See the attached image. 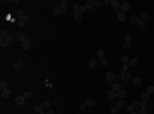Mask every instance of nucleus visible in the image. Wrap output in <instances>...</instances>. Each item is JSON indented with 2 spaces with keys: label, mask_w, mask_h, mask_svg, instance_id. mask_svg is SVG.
<instances>
[{
  "label": "nucleus",
  "mask_w": 154,
  "mask_h": 114,
  "mask_svg": "<svg viewBox=\"0 0 154 114\" xmlns=\"http://www.w3.org/2000/svg\"><path fill=\"white\" fill-rule=\"evenodd\" d=\"M7 97H10V89H3L2 90V99H7Z\"/></svg>",
  "instance_id": "nucleus-18"
},
{
  "label": "nucleus",
  "mask_w": 154,
  "mask_h": 114,
  "mask_svg": "<svg viewBox=\"0 0 154 114\" xmlns=\"http://www.w3.org/2000/svg\"><path fill=\"white\" fill-rule=\"evenodd\" d=\"M74 19H77V21H80V19H82V12H80V10H77L76 14H74Z\"/></svg>",
  "instance_id": "nucleus-30"
},
{
  "label": "nucleus",
  "mask_w": 154,
  "mask_h": 114,
  "mask_svg": "<svg viewBox=\"0 0 154 114\" xmlns=\"http://www.w3.org/2000/svg\"><path fill=\"white\" fill-rule=\"evenodd\" d=\"M51 14H53V15H60V14H67V10H62L60 5H55V7L51 9Z\"/></svg>",
  "instance_id": "nucleus-1"
},
{
  "label": "nucleus",
  "mask_w": 154,
  "mask_h": 114,
  "mask_svg": "<svg viewBox=\"0 0 154 114\" xmlns=\"http://www.w3.org/2000/svg\"><path fill=\"white\" fill-rule=\"evenodd\" d=\"M132 104H134V107H135V109H140V107H142V101H134Z\"/></svg>",
  "instance_id": "nucleus-28"
},
{
  "label": "nucleus",
  "mask_w": 154,
  "mask_h": 114,
  "mask_svg": "<svg viewBox=\"0 0 154 114\" xmlns=\"http://www.w3.org/2000/svg\"><path fill=\"white\" fill-rule=\"evenodd\" d=\"M130 9V3L128 2H123L122 3V7H120V12H123V14H127V10Z\"/></svg>",
  "instance_id": "nucleus-6"
},
{
  "label": "nucleus",
  "mask_w": 154,
  "mask_h": 114,
  "mask_svg": "<svg viewBox=\"0 0 154 114\" xmlns=\"http://www.w3.org/2000/svg\"><path fill=\"white\" fill-rule=\"evenodd\" d=\"M140 82H142V80H140V77H135V78H134V85H135V87H139V85H140Z\"/></svg>",
  "instance_id": "nucleus-33"
},
{
  "label": "nucleus",
  "mask_w": 154,
  "mask_h": 114,
  "mask_svg": "<svg viewBox=\"0 0 154 114\" xmlns=\"http://www.w3.org/2000/svg\"><path fill=\"white\" fill-rule=\"evenodd\" d=\"M34 113L36 114H46V111L43 109V106H36V107H34Z\"/></svg>",
  "instance_id": "nucleus-19"
},
{
  "label": "nucleus",
  "mask_w": 154,
  "mask_h": 114,
  "mask_svg": "<svg viewBox=\"0 0 154 114\" xmlns=\"http://www.w3.org/2000/svg\"><path fill=\"white\" fill-rule=\"evenodd\" d=\"M86 106H87V107H94V106H96V101H94L92 97H89V99H86Z\"/></svg>",
  "instance_id": "nucleus-11"
},
{
  "label": "nucleus",
  "mask_w": 154,
  "mask_h": 114,
  "mask_svg": "<svg viewBox=\"0 0 154 114\" xmlns=\"http://www.w3.org/2000/svg\"><path fill=\"white\" fill-rule=\"evenodd\" d=\"M128 68H130L128 65H122V68H120V73H122V72H128Z\"/></svg>",
  "instance_id": "nucleus-39"
},
{
  "label": "nucleus",
  "mask_w": 154,
  "mask_h": 114,
  "mask_svg": "<svg viewBox=\"0 0 154 114\" xmlns=\"http://www.w3.org/2000/svg\"><path fill=\"white\" fill-rule=\"evenodd\" d=\"M22 48H24V49H29V48H31V43H29V39L22 41Z\"/></svg>",
  "instance_id": "nucleus-26"
},
{
  "label": "nucleus",
  "mask_w": 154,
  "mask_h": 114,
  "mask_svg": "<svg viewBox=\"0 0 154 114\" xmlns=\"http://www.w3.org/2000/svg\"><path fill=\"white\" fill-rule=\"evenodd\" d=\"M46 114H55V113H53L51 109H48V111H46Z\"/></svg>",
  "instance_id": "nucleus-46"
},
{
  "label": "nucleus",
  "mask_w": 154,
  "mask_h": 114,
  "mask_svg": "<svg viewBox=\"0 0 154 114\" xmlns=\"http://www.w3.org/2000/svg\"><path fill=\"white\" fill-rule=\"evenodd\" d=\"M24 102H26V97H24V95H19V97L15 99V104H17V106H22Z\"/></svg>",
  "instance_id": "nucleus-15"
},
{
  "label": "nucleus",
  "mask_w": 154,
  "mask_h": 114,
  "mask_svg": "<svg viewBox=\"0 0 154 114\" xmlns=\"http://www.w3.org/2000/svg\"><path fill=\"white\" fill-rule=\"evenodd\" d=\"M139 22H140V17H137V15L130 17V24H134V26H139Z\"/></svg>",
  "instance_id": "nucleus-13"
},
{
  "label": "nucleus",
  "mask_w": 154,
  "mask_h": 114,
  "mask_svg": "<svg viewBox=\"0 0 154 114\" xmlns=\"http://www.w3.org/2000/svg\"><path fill=\"white\" fill-rule=\"evenodd\" d=\"M125 97H127V90L125 89H122L120 92H116V101H123Z\"/></svg>",
  "instance_id": "nucleus-3"
},
{
  "label": "nucleus",
  "mask_w": 154,
  "mask_h": 114,
  "mask_svg": "<svg viewBox=\"0 0 154 114\" xmlns=\"http://www.w3.org/2000/svg\"><path fill=\"white\" fill-rule=\"evenodd\" d=\"M58 5H60V9H62V10H67V5H69V2H67V0H62Z\"/></svg>",
  "instance_id": "nucleus-24"
},
{
  "label": "nucleus",
  "mask_w": 154,
  "mask_h": 114,
  "mask_svg": "<svg viewBox=\"0 0 154 114\" xmlns=\"http://www.w3.org/2000/svg\"><path fill=\"white\" fill-rule=\"evenodd\" d=\"M106 95H108V99H111L113 102H116V92H113L111 89H110V90L106 92Z\"/></svg>",
  "instance_id": "nucleus-5"
},
{
  "label": "nucleus",
  "mask_w": 154,
  "mask_h": 114,
  "mask_svg": "<svg viewBox=\"0 0 154 114\" xmlns=\"http://www.w3.org/2000/svg\"><path fill=\"white\" fill-rule=\"evenodd\" d=\"M140 21H142V22H147V21H149V12H142V14H140Z\"/></svg>",
  "instance_id": "nucleus-17"
},
{
  "label": "nucleus",
  "mask_w": 154,
  "mask_h": 114,
  "mask_svg": "<svg viewBox=\"0 0 154 114\" xmlns=\"http://www.w3.org/2000/svg\"><path fill=\"white\" fill-rule=\"evenodd\" d=\"M118 21H120V22H125V21H127V14L118 12Z\"/></svg>",
  "instance_id": "nucleus-21"
},
{
  "label": "nucleus",
  "mask_w": 154,
  "mask_h": 114,
  "mask_svg": "<svg viewBox=\"0 0 154 114\" xmlns=\"http://www.w3.org/2000/svg\"><path fill=\"white\" fill-rule=\"evenodd\" d=\"M147 101H149V94L144 92V94H142V102H147Z\"/></svg>",
  "instance_id": "nucleus-37"
},
{
  "label": "nucleus",
  "mask_w": 154,
  "mask_h": 114,
  "mask_svg": "<svg viewBox=\"0 0 154 114\" xmlns=\"http://www.w3.org/2000/svg\"><path fill=\"white\" fill-rule=\"evenodd\" d=\"M14 39H15V36H10V34H9V36H7V39H5V44H7V46H9V44H12V43H14Z\"/></svg>",
  "instance_id": "nucleus-23"
},
{
  "label": "nucleus",
  "mask_w": 154,
  "mask_h": 114,
  "mask_svg": "<svg viewBox=\"0 0 154 114\" xmlns=\"http://www.w3.org/2000/svg\"><path fill=\"white\" fill-rule=\"evenodd\" d=\"M122 48H123L125 51H128V49L132 48V43H123V46H122Z\"/></svg>",
  "instance_id": "nucleus-31"
},
{
  "label": "nucleus",
  "mask_w": 154,
  "mask_h": 114,
  "mask_svg": "<svg viewBox=\"0 0 154 114\" xmlns=\"http://www.w3.org/2000/svg\"><path fill=\"white\" fill-rule=\"evenodd\" d=\"M41 106H43V109H45V111H48V109H51V102H50V101H45V102H43Z\"/></svg>",
  "instance_id": "nucleus-22"
},
{
  "label": "nucleus",
  "mask_w": 154,
  "mask_h": 114,
  "mask_svg": "<svg viewBox=\"0 0 154 114\" xmlns=\"http://www.w3.org/2000/svg\"><path fill=\"white\" fill-rule=\"evenodd\" d=\"M72 7L76 9V12H77V10H80V7H82V5H80L79 2H74V3H72Z\"/></svg>",
  "instance_id": "nucleus-34"
},
{
  "label": "nucleus",
  "mask_w": 154,
  "mask_h": 114,
  "mask_svg": "<svg viewBox=\"0 0 154 114\" xmlns=\"http://www.w3.org/2000/svg\"><path fill=\"white\" fill-rule=\"evenodd\" d=\"M110 5H111V7H113V10H115L116 14H118V12H120V7H122V3H120V2H118V0H111V2H110Z\"/></svg>",
  "instance_id": "nucleus-2"
},
{
  "label": "nucleus",
  "mask_w": 154,
  "mask_h": 114,
  "mask_svg": "<svg viewBox=\"0 0 154 114\" xmlns=\"http://www.w3.org/2000/svg\"><path fill=\"white\" fill-rule=\"evenodd\" d=\"M22 68H24V63H22V61H17V63H14V70H15V72H21Z\"/></svg>",
  "instance_id": "nucleus-10"
},
{
  "label": "nucleus",
  "mask_w": 154,
  "mask_h": 114,
  "mask_svg": "<svg viewBox=\"0 0 154 114\" xmlns=\"http://www.w3.org/2000/svg\"><path fill=\"white\" fill-rule=\"evenodd\" d=\"M17 24H19V27H21V29H24V27H26V24H28V21L21 19V21H17Z\"/></svg>",
  "instance_id": "nucleus-25"
},
{
  "label": "nucleus",
  "mask_w": 154,
  "mask_h": 114,
  "mask_svg": "<svg viewBox=\"0 0 154 114\" xmlns=\"http://www.w3.org/2000/svg\"><path fill=\"white\" fill-rule=\"evenodd\" d=\"M137 113H139V114H147V113H149V111H147V109H144V107H140V109H139Z\"/></svg>",
  "instance_id": "nucleus-43"
},
{
  "label": "nucleus",
  "mask_w": 154,
  "mask_h": 114,
  "mask_svg": "<svg viewBox=\"0 0 154 114\" xmlns=\"http://www.w3.org/2000/svg\"><path fill=\"white\" fill-rule=\"evenodd\" d=\"M118 111H120V109H118L116 106H113V107H111V114H116V113H118Z\"/></svg>",
  "instance_id": "nucleus-45"
},
{
  "label": "nucleus",
  "mask_w": 154,
  "mask_h": 114,
  "mask_svg": "<svg viewBox=\"0 0 154 114\" xmlns=\"http://www.w3.org/2000/svg\"><path fill=\"white\" fill-rule=\"evenodd\" d=\"M127 111H128V113H132V111H135V107H134V104H127Z\"/></svg>",
  "instance_id": "nucleus-40"
},
{
  "label": "nucleus",
  "mask_w": 154,
  "mask_h": 114,
  "mask_svg": "<svg viewBox=\"0 0 154 114\" xmlns=\"http://www.w3.org/2000/svg\"><path fill=\"white\" fill-rule=\"evenodd\" d=\"M125 43H132V34H127L125 36Z\"/></svg>",
  "instance_id": "nucleus-42"
},
{
  "label": "nucleus",
  "mask_w": 154,
  "mask_h": 114,
  "mask_svg": "<svg viewBox=\"0 0 154 114\" xmlns=\"http://www.w3.org/2000/svg\"><path fill=\"white\" fill-rule=\"evenodd\" d=\"M128 61H130V58H128L127 55H123V56H120V63H122V65H128Z\"/></svg>",
  "instance_id": "nucleus-14"
},
{
  "label": "nucleus",
  "mask_w": 154,
  "mask_h": 114,
  "mask_svg": "<svg viewBox=\"0 0 154 114\" xmlns=\"http://www.w3.org/2000/svg\"><path fill=\"white\" fill-rule=\"evenodd\" d=\"M0 87H2V90H3V89H7V82H5V80H2V82H0Z\"/></svg>",
  "instance_id": "nucleus-44"
},
{
  "label": "nucleus",
  "mask_w": 154,
  "mask_h": 114,
  "mask_svg": "<svg viewBox=\"0 0 154 114\" xmlns=\"http://www.w3.org/2000/svg\"><path fill=\"white\" fill-rule=\"evenodd\" d=\"M130 114H139V113H135V111H132V113H130Z\"/></svg>",
  "instance_id": "nucleus-47"
},
{
  "label": "nucleus",
  "mask_w": 154,
  "mask_h": 114,
  "mask_svg": "<svg viewBox=\"0 0 154 114\" xmlns=\"http://www.w3.org/2000/svg\"><path fill=\"white\" fill-rule=\"evenodd\" d=\"M98 58H105V49H98Z\"/></svg>",
  "instance_id": "nucleus-35"
},
{
  "label": "nucleus",
  "mask_w": 154,
  "mask_h": 114,
  "mask_svg": "<svg viewBox=\"0 0 154 114\" xmlns=\"http://www.w3.org/2000/svg\"><path fill=\"white\" fill-rule=\"evenodd\" d=\"M24 97H26V101H28V99H31V97H33V92H31V90L24 92Z\"/></svg>",
  "instance_id": "nucleus-36"
},
{
  "label": "nucleus",
  "mask_w": 154,
  "mask_h": 114,
  "mask_svg": "<svg viewBox=\"0 0 154 114\" xmlns=\"http://www.w3.org/2000/svg\"><path fill=\"white\" fill-rule=\"evenodd\" d=\"M115 106L118 107V109H127V102H125V101H116Z\"/></svg>",
  "instance_id": "nucleus-8"
},
{
  "label": "nucleus",
  "mask_w": 154,
  "mask_h": 114,
  "mask_svg": "<svg viewBox=\"0 0 154 114\" xmlns=\"http://www.w3.org/2000/svg\"><path fill=\"white\" fill-rule=\"evenodd\" d=\"M118 78H120L122 82H127V80L130 78V73H128V72H122V73L118 75Z\"/></svg>",
  "instance_id": "nucleus-4"
},
{
  "label": "nucleus",
  "mask_w": 154,
  "mask_h": 114,
  "mask_svg": "<svg viewBox=\"0 0 154 114\" xmlns=\"http://www.w3.org/2000/svg\"><path fill=\"white\" fill-rule=\"evenodd\" d=\"M106 80L113 83V82H115V80H116V75H115V73H113V72H108V73H106Z\"/></svg>",
  "instance_id": "nucleus-7"
},
{
  "label": "nucleus",
  "mask_w": 154,
  "mask_h": 114,
  "mask_svg": "<svg viewBox=\"0 0 154 114\" xmlns=\"http://www.w3.org/2000/svg\"><path fill=\"white\" fill-rule=\"evenodd\" d=\"M15 15H17V21H21V19H24V17H26V14H24V10H22V9H17Z\"/></svg>",
  "instance_id": "nucleus-9"
},
{
  "label": "nucleus",
  "mask_w": 154,
  "mask_h": 114,
  "mask_svg": "<svg viewBox=\"0 0 154 114\" xmlns=\"http://www.w3.org/2000/svg\"><path fill=\"white\" fill-rule=\"evenodd\" d=\"M122 89H123V87H122V85H120V83H115V82H113V83H111V90H113V92H120V90H122Z\"/></svg>",
  "instance_id": "nucleus-12"
},
{
  "label": "nucleus",
  "mask_w": 154,
  "mask_h": 114,
  "mask_svg": "<svg viewBox=\"0 0 154 114\" xmlns=\"http://www.w3.org/2000/svg\"><path fill=\"white\" fill-rule=\"evenodd\" d=\"M15 39L22 43V41H26L28 38H26V34H24V33H17V34H15Z\"/></svg>",
  "instance_id": "nucleus-16"
},
{
  "label": "nucleus",
  "mask_w": 154,
  "mask_h": 114,
  "mask_svg": "<svg viewBox=\"0 0 154 114\" xmlns=\"http://www.w3.org/2000/svg\"><path fill=\"white\" fill-rule=\"evenodd\" d=\"M84 7H86V10H89V9H92V7H94V2H92V0H87V2L84 3Z\"/></svg>",
  "instance_id": "nucleus-20"
},
{
  "label": "nucleus",
  "mask_w": 154,
  "mask_h": 114,
  "mask_svg": "<svg viewBox=\"0 0 154 114\" xmlns=\"http://www.w3.org/2000/svg\"><path fill=\"white\" fill-rule=\"evenodd\" d=\"M128 67H137V60H135V58H130V61H128Z\"/></svg>",
  "instance_id": "nucleus-32"
},
{
  "label": "nucleus",
  "mask_w": 154,
  "mask_h": 114,
  "mask_svg": "<svg viewBox=\"0 0 154 114\" xmlns=\"http://www.w3.org/2000/svg\"><path fill=\"white\" fill-rule=\"evenodd\" d=\"M146 92H147L149 95H153V94H154V85H153V87H147V90H146Z\"/></svg>",
  "instance_id": "nucleus-41"
},
{
  "label": "nucleus",
  "mask_w": 154,
  "mask_h": 114,
  "mask_svg": "<svg viewBox=\"0 0 154 114\" xmlns=\"http://www.w3.org/2000/svg\"><path fill=\"white\" fill-rule=\"evenodd\" d=\"M98 67V60H89V68H96Z\"/></svg>",
  "instance_id": "nucleus-27"
},
{
  "label": "nucleus",
  "mask_w": 154,
  "mask_h": 114,
  "mask_svg": "<svg viewBox=\"0 0 154 114\" xmlns=\"http://www.w3.org/2000/svg\"><path fill=\"white\" fill-rule=\"evenodd\" d=\"M99 65L106 67V65H108V58H106V56H105V58H99Z\"/></svg>",
  "instance_id": "nucleus-29"
},
{
  "label": "nucleus",
  "mask_w": 154,
  "mask_h": 114,
  "mask_svg": "<svg viewBox=\"0 0 154 114\" xmlns=\"http://www.w3.org/2000/svg\"><path fill=\"white\" fill-rule=\"evenodd\" d=\"M94 2V7H101L103 5V0H92Z\"/></svg>",
  "instance_id": "nucleus-38"
}]
</instances>
